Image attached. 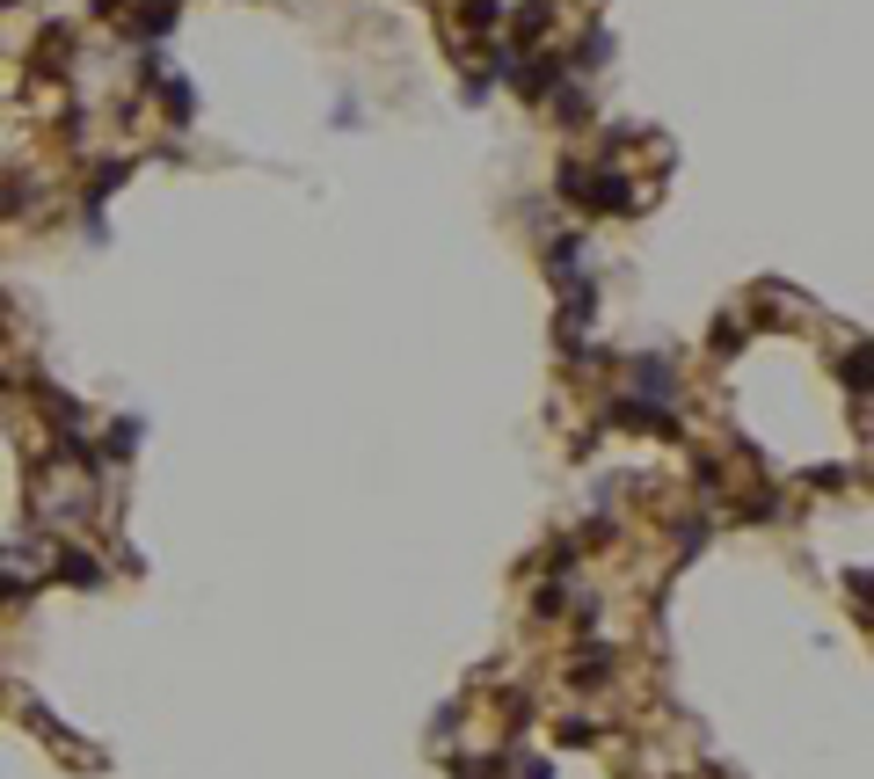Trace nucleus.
Masks as SVG:
<instances>
[{"label": "nucleus", "mask_w": 874, "mask_h": 779, "mask_svg": "<svg viewBox=\"0 0 874 779\" xmlns=\"http://www.w3.org/2000/svg\"><path fill=\"white\" fill-rule=\"evenodd\" d=\"M510 37H517L525 51L547 45V37H554V0H525V8H517V23H510Z\"/></svg>", "instance_id": "1"}, {"label": "nucleus", "mask_w": 874, "mask_h": 779, "mask_svg": "<svg viewBox=\"0 0 874 779\" xmlns=\"http://www.w3.org/2000/svg\"><path fill=\"white\" fill-rule=\"evenodd\" d=\"M634 393H641V401H663V393H678V372L663 365V357H641V365H634Z\"/></svg>", "instance_id": "2"}, {"label": "nucleus", "mask_w": 874, "mask_h": 779, "mask_svg": "<svg viewBox=\"0 0 874 779\" xmlns=\"http://www.w3.org/2000/svg\"><path fill=\"white\" fill-rule=\"evenodd\" d=\"M59 576H66V583H80V590H96V583H102L96 554H80V546H59Z\"/></svg>", "instance_id": "3"}, {"label": "nucleus", "mask_w": 874, "mask_h": 779, "mask_svg": "<svg viewBox=\"0 0 874 779\" xmlns=\"http://www.w3.org/2000/svg\"><path fill=\"white\" fill-rule=\"evenodd\" d=\"M132 29H139V37H168V29H175V0H139Z\"/></svg>", "instance_id": "4"}, {"label": "nucleus", "mask_w": 874, "mask_h": 779, "mask_svg": "<svg viewBox=\"0 0 874 779\" xmlns=\"http://www.w3.org/2000/svg\"><path fill=\"white\" fill-rule=\"evenodd\" d=\"M460 15H466V29H474V37H488V29L503 23V0H460Z\"/></svg>", "instance_id": "5"}, {"label": "nucleus", "mask_w": 874, "mask_h": 779, "mask_svg": "<svg viewBox=\"0 0 874 779\" xmlns=\"http://www.w3.org/2000/svg\"><path fill=\"white\" fill-rule=\"evenodd\" d=\"M612 678V649H583V663H576V684H605Z\"/></svg>", "instance_id": "6"}, {"label": "nucleus", "mask_w": 874, "mask_h": 779, "mask_svg": "<svg viewBox=\"0 0 874 779\" xmlns=\"http://www.w3.org/2000/svg\"><path fill=\"white\" fill-rule=\"evenodd\" d=\"M561 743H598V729H590L583 714H569V721H561Z\"/></svg>", "instance_id": "7"}, {"label": "nucleus", "mask_w": 874, "mask_h": 779, "mask_svg": "<svg viewBox=\"0 0 874 779\" xmlns=\"http://www.w3.org/2000/svg\"><path fill=\"white\" fill-rule=\"evenodd\" d=\"M132 444H139V423H117V430H110V452H117V460H124Z\"/></svg>", "instance_id": "8"}, {"label": "nucleus", "mask_w": 874, "mask_h": 779, "mask_svg": "<svg viewBox=\"0 0 874 779\" xmlns=\"http://www.w3.org/2000/svg\"><path fill=\"white\" fill-rule=\"evenodd\" d=\"M525 779H554V765H525Z\"/></svg>", "instance_id": "9"}, {"label": "nucleus", "mask_w": 874, "mask_h": 779, "mask_svg": "<svg viewBox=\"0 0 874 779\" xmlns=\"http://www.w3.org/2000/svg\"><path fill=\"white\" fill-rule=\"evenodd\" d=\"M0 393H8V372H0Z\"/></svg>", "instance_id": "10"}]
</instances>
